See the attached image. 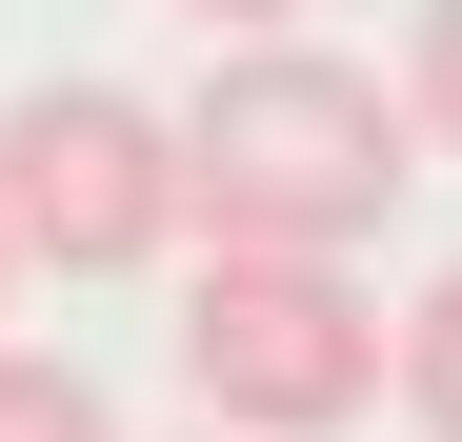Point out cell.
Listing matches in <instances>:
<instances>
[{
  "label": "cell",
  "mask_w": 462,
  "mask_h": 442,
  "mask_svg": "<svg viewBox=\"0 0 462 442\" xmlns=\"http://www.w3.org/2000/svg\"><path fill=\"white\" fill-rule=\"evenodd\" d=\"M422 181V121L402 81H362L342 41H242V60H201V101H181V221L201 242H382Z\"/></svg>",
  "instance_id": "cell-1"
},
{
  "label": "cell",
  "mask_w": 462,
  "mask_h": 442,
  "mask_svg": "<svg viewBox=\"0 0 462 442\" xmlns=\"http://www.w3.org/2000/svg\"><path fill=\"white\" fill-rule=\"evenodd\" d=\"M382 362H402V322L362 302L342 242H201V302H181L201 422H242V442H342V422L382 402Z\"/></svg>",
  "instance_id": "cell-2"
},
{
  "label": "cell",
  "mask_w": 462,
  "mask_h": 442,
  "mask_svg": "<svg viewBox=\"0 0 462 442\" xmlns=\"http://www.w3.org/2000/svg\"><path fill=\"white\" fill-rule=\"evenodd\" d=\"M0 242L60 281H121L181 242V101L141 81H21L0 101Z\"/></svg>",
  "instance_id": "cell-3"
},
{
  "label": "cell",
  "mask_w": 462,
  "mask_h": 442,
  "mask_svg": "<svg viewBox=\"0 0 462 442\" xmlns=\"http://www.w3.org/2000/svg\"><path fill=\"white\" fill-rule=\"evenodd\" d=\"M382 382L422 402V442H462V262H442L422 302H402V362H382Z\"/></svg>",
  "instance_id": "cell-4"
},
{
  "label": "cell",
  "mask_w": 462,
  "mask_h": 442,
  "mask_svg": "<svg viewBox=\"0 0 462 442\" xmlns=\"http://www.w3.org/2000/svg\"><path fill=\"white\" fill-rule=\"evenodd\" d=\"M0 442H121L81 362H41V342H0Z\"/></svg>",
  "instance_id": "cell-5"
},
{
  "label": "cell",
  "mask_w": 462,
  "mask_h": 442,
  "mask_svg": "<svg viewBox=\"0 0 462 442\" xmlns=\"http://www.w3.org/2000/svg\"><path fill=\"white\" fill-rule=\"evenodd\" d=\"M402 121L462 161V0H422V60H402Z\"/></svg>",
  "instance_id": "cell-6"
},
{
  "label": "cell",
  "mask_w": 462,
  "mask_h": 442,
  "mask_svg": "<svg viewBox=\"0 0 462 442\" xmlns=\"http://www.w3.org/2000/svg\"><path fill=\"white\" fill-rule=\"evenodd\" d=\"M181 21H221V41H282V21H301V0H181Z\"/></svg>",
  "instance_id": "cell-7"
},
{
  "label": "cell",
  "mask_w": 462,
  "mask_h": 442,
  "mask_svg": "<svg viewBox=\"0 0 462 442\" xmlns=\"http://www.w3.org/2000/svg\"><path fill=\"white\" fill-rule=\"evenodd\" d=\"M0 302H21V242H0Z\"/></svg>",
  "instance_id": "cell-8"
},
{
  "label": "cell",
  "mask_w": 462,
  "mask_h": 442,
  "mask_svg": "<svg viewBox=\"0 0 462 442\" xmlns=\"http://www.w3.org/2000/svg\"><path fill=\"white\" fill-rule=\"evenodd\" d=\"M181 442H242V422H181Z\"/></svg>",
  "instance_id": "cell-9"
}]
</instances>
